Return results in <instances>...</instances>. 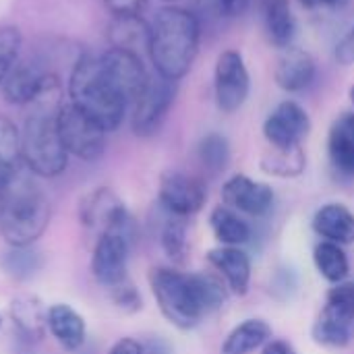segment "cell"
<instances>
[{
  "label": "cell",
  "instance_id": "35",
  "mask_svg": "<svg viewBox=\"0 0 354 354\" xmlns=\"http://www.w3.org/2000/svg\"><path fill=\"white\" fill-rule=\"evenodd\" d=\"M110 290H112V301H114V305L120 311H124V313H137L141 309L143 301H141V295L135 288V284H131V282L124 280V282L116 284Z\"/></svg>",
  "mask_w": 354,
  "mask_h": 354
},
{
  "label": "cell",
  "instance_id": "12",
  "mask_svg": "<svg viewBox=\"0 0 354 354\" xmlns=\"http://www.w3.org/2000/svg\"><path fill=\"white\" fill-rule=\"evenodd\" d=\"M158 199L168 214L189 218L203 209L207 201V189L197 176L178 170H168L160 178Z\"/></svg>",
  "mask_w": 354,
  "mask_h": 354
},
{
  "label": "cell",
  "instance_id": "37",
  "mask_svg": "<svg viewBox=\"0 0 354 354\" xmlns=\"http://www.w3.org/2000/svg\"><path fill=\"white\" fill-rule=\"evenodd\" d=\"M334 56H336L338 64H342V66L354 64V25L340 37V41L336 44Z\"/></svg>",
  "mask_w": 354,
  "mask_h": 354
},
{
  "label": "cell",
  "instance_id": "8",
  "mask_svg": "<svg viewBox=\"0 0 354 354\" xmlns=\"http://www.w3.org/2000/svg\"><path fill=\"white\" fill-rule=\"evenodd\" d=\"M251 93V75L239 50H224L214 66V97L224 114H232L245 106Z\"/></svg>",
  "mask_w": 354,
  "mask_h": 354
},
{
  "label": "cell",
  "instance_id": "5",
  "mask_svg": "<svg viewBox=\"0 0 354 354\" xmlns=\"http://www.w3.org/2000/svg\"><path fill=\"white\" fill-rule=\"evenodd\" d=\"M56 118L58 114L31 108L21 131V160L29 172L44 178L62 174L68 164V151L62 145Z\"/></svg>",
  "mask_w": 354,
  "mask_h": 354
},
{
  "label": "cell",
  "instance_id": "23",
  "mask_svg": "<svg viewBox=\"0 0 354 354\" xmlns=\"http://www.w3.org/2000/svg\"><path fill=\"white\" fill-rule=\"evenodd\" d=\"M112 48H122L141 56L149 48V23L143 17H112L108 27Z\"/></svg>",
  "mask_w": 354,
  "mask_h": 354
},
{
  "label": "cell",
  "instance_id": "14",
  "mask_svg": "<svg viewBox=\"0 0 354 354\" xmlns=\"http://www.w3.org/2000/svg\"><path fill=\"white\" fill-rule=\"evenodd\" d=\"M222 199L234 212H243L249 216H266L272 209L276 197L274 189L268 183L253 180L247 174H234L224 183Z\"/></svg>",
  "mask_w": 354,
  "mask_h": 354
},
{
  "label": "cell",
  "instance_id": "7",
  "mask_svg": "<svg viewBox=\"0 0 354 354\" xmlns=\"http://www.w3.org/2000/svg\"><path fill=\"white\" fill-rule=\"evenodd\" d=\"M56 124L62 145L71 156L85 162H93L104 153L106 131L95 120H91L85 112L75 108L71 102H66L60 108Z\"/></svg>",
  "mask_w": 354,
  "mask_h": 354
},
{
  "label": "cell",
  "instance_id": "40",
  "mask_svg": "<svg viewBox=\"0 0 354 354\" xmlns=\"http://www.w3.org/2000/svg\"><path fill=\"white\" fill-rule=\"evenodd\" d=\"M263 354H297L295 346L286 340H270L263 346Z\"/></svg>",
  "mask_w": 354,
  "mask_h": 354
},
{
  "label": "cell",
  "instance_id": "27",
  "mask_svg": "<svg viewBox=\"0 0 354 354\" xmlns=\"http://www.w3.org/2000/svg\"><path fill=\"white\" fill-rule=\"evenodd\" d=\"M353 336V326L344 317H340L336 311H332L330 307H326L322 311V315L317 317V322L313 326V340L322 346L344 348L351 344Z\"/></svg>",
  "mask_w": 354,
  "mask_h": 354
},
{
  "label": "cell",
  "instance_id": "29",
  "mask_svg": "<svg viewBox=\"0 0 354 354\" xmlns=\"http://www.w3.org/2000/svg\"><path fill=\"white\" fill-rule=\"evenodd\" d=\"M197 160L207 174H212V176L222 174L230 164L228 139L220 133H207L197 143Z\"/></svg>",
  "mask_w": 354,
  "mask_h": 354
},
{
  "label": "cell",
  "instance_id": "19",
  "mask_svg": "<svg viewBox=\"0 0 354 354\" xmlns=\"http://www.w3.org/2000/svg\"><path fill=\"white\" fill-rule=\"evenodd\" d=\"M313 230L340 247L354 245V214L342 203H328L315 212Z\"/></svg>",
  "mask_w": 354,
  "mask_h": 354
},
{
  "label": "cell",
  "instance_id": "13",
  "mask_svg": "<svg viewBox=\"0 0 354 354\" xmlns=\"http://www.w3.org/2000/svg\"><path fill=\"white\" fill-rule=\"evenodd\" d=\"M97 58H100L102 71L108 77V81L122 93V97L131 106L149 81V75H147V68H145L141 56L135 52L110 46Z\"/></svg>",
  "mask_w": 354,
  "mask_h": 354
},
{
  "label": "cell",
  "instance_id": "31",
  "mask_svg": "<svg viewBox=\"0 0 354 354\" xmlns=\"http://www.w3.org/2000/svg\"><path fill=\"white\" fill-rule=\"evenodd\" d=\"M2 266H4V270L12 278H17V280H29L31 276H35L41 270L44 259H41L39 251H35L33 247H12L4 255Z\"/></svg>",
  "mask_w": 354,
  "mask_h": 354
},
{
  "label": "cell",
  "instance_id": "32",
  "mask_svg": "<svg viewBox=\"0 0 354 354\" xmlns=\"http://www.w3.org/2000/svg\"><path fill=\"white\" fill-rule=\"evenodd\" d=\"M162 249L168 255V259H172L174 263H183L187 259L189 243H187V224L183 222V218L172 216L164 224V228H162Z\"/></svg>",
  "mask_w": 354,
  "mask_h": 354
},
{
  "label": "cell",
  "instance_id": "2",
  "mask_svg": "<svg viewBox=\"0 0 354 354\" xmlns=\"http://www.w3.org/2000/svg\"><path fill=\"white\" fill-rule=\"evenodd\" d=\"M68 102L95 120L106 133L116 131L129 110V102L108 81L97 56H81L68 77Z\"/></svg>",
  "mask_w": 354,
  "mask_h": 354
},
{
  "label": "cell",
  "instance_id": "44",
  "mask_svg": "<svg viewBox=\"0 0 354 354\" xmlns=\"http://www.w3.org/2000/svg\"><path fill=\"white\" fill-rule=\"evenodd\" d=\"M162 2H168V4H172V2H178V0H162Z\"/></svg>",
  "mask_w": 354,
  "mask_h": 354
},
{
  "label": "cell",
  "instance_id": "9",
  "mask_svg": "<svg viewBox=\"0 0 354 354\" xmlns=\"http://www.w3.org/2000/svg\"><path fill=\"white\" fill-rule=\"evenodd\" d=\"M79 218L83 226L97 230L100 234L106 230H122L137 239L135 218L129 214V209L118 199V195L110 191L108 187L95 189L81 199Z\"/></svg>",
  "mask_w": 354,
  "mask_h": 354
},
{
  "label": "cell",
  "instance_id": "3",
  "mask_svg": "<svg viewBox=\"0 0 354 354\" xmlns=\"http://www.w3.org/2000/svg\"><path fill=\"white\" fill-rule=\"evenodd\" d=\"M48 224V199L19 170L0 193V234L10 247H31Z\"/></svg>",
  "mask_w": 354,
  "mask_h": 354
},
{
  "label": "cell",
  "instance_id": "10",
  "mask_svg": "<svg viewBox=\"0 0 354 354\" xmlns=\"http://www.w3.org/2000/svg\"><path fill=\"white\" fill-rule=\"evenodd\" d=\"M133 243L135 236L122 230H106L100 234L91 255V272L100 284L114 288L127 280V266Z\"/></svg>",
  "mask_w": 354,
  "mask_h": 354
},
{
  "label": "cell",
  "instance_id": "34",
  "mask_svg": "<svg viewBox=\"0 0 354 354\" xmlns=\"http://www.w3.org/2000/svg\"><path fill=\"white\" fill-rule=\"evenodd\" d=\"M340 317H344L354 332V282H340L328 292V305Z\"/></svg>",
  "mask_w": 354,
  "mask_h": 354
},
{
  "label": "cell",
  "instance_id": "16",
  "mask_svg": "<svg viewBox=\"0 0 354 354\" xmlns=\"http://www.w3.org/2000/svg\"><path fill=\"white\" fill-rule=\"evenodd\" d=\"M315 77H317V64L307 50L299 46H288L282 50L274 68V81L282 91L286 93L305 91L313 85Z\"/></svg>",
  "mask_w": 354,
  "mask_h": 354
},
{
  "label": "cell",
  "instance_id": "15",
  "mask_svg": "<svg viewBox=\"0 0 354 354\" xmlns=\"http://www.w3.org/2000/svg\"><path fill=\"white\" fill-rule=\"evenodd\" d=\"M50 71L37 58H19L0 85L2 97L12 106H31L39 95Z\"/></svg>",
  "mask_w": 354,
  "mask_h": 354
},
{
  "label": "cell",
  "instance_id": "36",
  "mask_svg": "<svg viewBox=\"0 0 354 354\" xmlns=\"http://www.w3.org/2000/svg\"><path fill=\"white\" fill-rule=\"evenodd\" d=\"M147 0H104L112 17H141Z\"/></svg>",
  "mask_w": 354,
  "mask_h": 354
},
{
  "label": "cell",
  "instance_id": "6",
  "mask_svg": "<svg viewBox=\"0 0 354 354\" xmlns=\"http://www.w3.org/2000/svg\"><path fill=\"white\" fill-rule=\"evenodd\" d=\"M178 93V81L149 75L145 89L131 104V129L137 137H151L160 131Z\"/></svg>",
  "mask_w": 354,
  "mask_h": 354
},
{
  "label": "cell",
  "instance_id": "21",
  "mask_svg": "<svg viewBox=\"0 0 354 354\" xmlns=\"http://www.w3.org/2000/svg\"><path fill=\"white\" fill-rule=\"evenodd\" d=\"M10 317L27 340H41L48 330V311L35 295H21L10 303Z\"/></svg>",
  "mask_w": 354,
  "mask_h": 354
},
{
  "label": "cell",
  "instance_id": "28",
  "mask_svg": "<svg viewBox=\"0 0 354 354\" xmlns=\"http://www.w3.org/2000/svg\"><path fill=\"white\" fill-rule=\"evenodd\" d=\"M313 263L317 268V272L332 284H340L346 280L348 272H351V263H348V255L344 253V249L336 243L330 241H322L315 251H313Z\"/></svg>",
  "mask_w": 354,
  "mask_h": 354
},
{
  "label": "cell",
  "instance_id": "1",
  "mask_svg": "<svg viewBox=\"0 0 354 354\" xmlns=\"http://www.w3.org/2000/svg\"><path fill=\"white\" fill-rule=\"evenodd\" d=\"M201 25L199 19L176 4L160 8L149 23V60L158 75L180 81L191 68L199 52Z\"/></svg>",
  "mask_w": 354,
  "mask_h": 354
},
{
  "label": "cell",
  "instance_id": "25",
  "mask_svg": "<svg viewBox=\"0 0 354 354\" xmlns=\"http://www.w3.org/2000/svg\"><path fill=\"white\" fill-rule=\"evenodd\" d=\"M214 236L224 247H243L251 241V226L228 205H218L209 214Z\"/></svg>",
  "mask_w": 354,
  "mask_h": 354
},
{
  "label": "cell",
  "instance_id": "41",
  "mask_svg": "<svg viewBox=\"0 0 354 354\" xmlns=\"http://www.w3.org/2000/svg\"><path fill=\"white\" fill-rule=\"evenodd\" d=\"M143 354H174L172 353V346L162 340V338H153L149 340L145 346H143Z\"/></svg>",
  "mask_w": 354,
  "mask_h": 354
},
{
  "label": "cell",
  "instance_id": "30",
  "mask_svg": "<svg viewBox=\"0 0 354 354\" xmlns=\"http://www.w3.org/2000/svg\"><path fill=\"white\" fill-rule=\"evenodd\" d=\"M307 166V158L303 151V145L292 147V149H274L263 156L261 160V170L272 174V176H280V178H288V176H299Z\"/></svg>",
  "mask_w": 354,
  "mask_h": 354
},
{
  "label": "cell",
  "instance_id": "42",
  "mask_svg": "<svg viewBox=\"0 0 354 354\" xmlns=\"http://www.w3.org/2000/svg\"><path fill=\"white\" fill-rule=\"evenodd\" d=\"M299 2L305 8H322V6H326V8H342L351 0H299Z\"/></svg>",
  "mask_w": 354,
  "mask_h": 354
},
{
  "label": "cell",
  "instance_id": "39",
  "mask_svg": "<svg viewBox=\"0 0 354 354\" xmlns=\"http://www.w3.org/2000/svg\"><path fill=\"white\" fill-rule=\"evenodd\" d=\"M108 354H143V346L133 338H122L110 348Z\"/></svg>",
  "mask_w": 354,
  "mask_h": 354
},
{
  "label": "cell",
  "instance_id": "22",
  "mask_svg": "<svg viewBox=\"0 0 354 354\" xmlns=\"http://www.w3.org/2000/svg\"><path fill=\"white\" fill-rule=\"evenodd\" d=\"M48 330L66 351H77L85 342V319L68 305H52L48 309Z\"/></svg>",
  "mask_w": 354,
  "mask_h": 354
},
{
  "label": "cell",
  "instance_id": "26",
  "mask_svg": "<svg viewBox=\"0 0 354 354\" xmlns=\"http://www.w3.org/2000/svg\"><path fill=\"white\" fill-rule=\"evenodd\" d=\"M21 131L17 124L0 116V193L21 170Z\"/></svg>",
  "mask_w": 354,
  "mask_h": 354
},
{
  "label": "cell",
  "instance_id": "33",
  "mask_svg": "<svg viewBox=\"0 0 354 354\" xmlns=\"http://www.w3.org/2000/svg\"><path fill=\"white\" fill-rule=\"evenodd\" d=\"M23 46V35L19 27L15 25H4L0 27V85L10 73V68L17 64L19 54Z\"/></svg>",
  "mask_w": 354,
  "mask_h": 354
},
{
  "label": "cell",
  "instance_id": "24",
  "mask_svg": "<svg viewBox=\"0 0 354 354\" xmlns=\"http://www.w3.org/2000/svg\"><path fill=\"white\" fill-rule=\"evenodd\" d=\"M272 340V328L263 319H247L224 340L220 354H251Z\"/></svg>",
  "mask_w": 354,
  "mask_h": 354
},
{
  "label": "cell",
  "instance_id": "17",
  "mask_svg": "<svg viewBox=\"0 0 354 354\" xmlns=\"http://www.w3.org/2000/svg\"><path fill=\"white\" fill-rule=\"evenodd\" d=\"M207 261L220 272L228 288L243 297L249 292L251 284V259L241 247H218L207 253Z\"/></svg>",
  "mask_w": 354,
  "mask_h": 354
},
{
  "label": "cell",
  "instance_id": "20",
  "mask_svg": "<svg viewBox=\"0 0 354 354\" xmlns=\"http://www.w3.org/2000/svg\"><path fill=\"white\" fill-rule=\"evenodd\" d=\"M261 17L266 35L276 48L284 50L292 46L297 37V19L290 0H261Z\"/></svg>",
  "mask_w": 354,
  "mask_h": 354
},
{
  "label": "cell",
  "instance_id": "4",
  "mask_svg": "<svg viewBox=\"0 0 354 354\" xmlns=\"http://www.w3.org/2000/svg\"><path fill=\"white\" fill-rule=\"evenodd\" d=\"M151 292L162 315L178 330H193L207 315L199 274L156 268L149 276Z\"/></svg>",
  "mask_w": 354,
  "mask_h": 354
},
{
  "label": "cell",
  "instance_id": "43",
  "mask_svg": "<svg viewBox=\"0 0 354 354\" xmlns=\"http://www.w3.org/2000/svg\"><path fill=\"white\" fill-rule=\"evenodd\" d=\"M348 97H351V102H353V104H354V85H353V87H351V91H348Z\"/></svg>",
  "mask_w": 354,
  "mask_h": 354
},
{
  "label": "cell",
  "instance_id": "38",
  "mask_svg": "<svg viewBox=\"0 0 354 354\" xmlns=\"http://www.w3.org/2000/svg\"><path fill=\"white\" fill-rule=\"evenodd\" d=\"M251 0H218V6L220 10L226 15V17H241L247 12Z\"/></svg>",
  "mask_w": 354,
  "mask_h": 354
},
{
  "label": "cell",
  "instance_id": "18",
  "mask_svg": "<svg viewBox=\"0 0 354 354\" xmlns=\"http://www.w3.org/2000/svg\"><path fill=\"white\" fill-rule=\"evenodd\" d=\"M328 156L334 170L354 178V110L342 112L328 133Z\"/></svg>",
  "mask_w": 354,
  "mask_h": 354
},
{
  "label": "cell",
  "instance_id": "11",
  "mask_svg": "<svg viewBox=\"0 0 354 354\" xmlns=\"http://www.w3.org/2000/svg\"><path fill=\"white\" fill-rule=\"evenodd\" d=\"M311 133V116L307 110L295 102H280L263 120V137L274 149H292L303 145Z\"/></svg>",
  "mask_w": 354,
  "mask_h": 354
}]
</instances>
